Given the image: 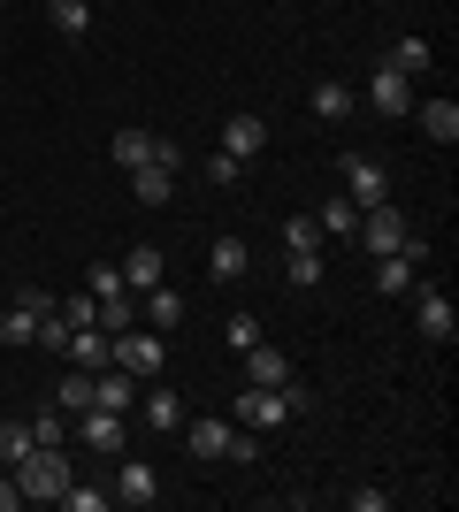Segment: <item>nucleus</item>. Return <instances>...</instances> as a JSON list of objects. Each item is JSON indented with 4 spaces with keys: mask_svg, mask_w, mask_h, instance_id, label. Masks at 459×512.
Returning a JSON list of instances; mask_svg holds the SVG:
<instances>
[{
    "mask_svg": "<svg viewBox=\"0 0 459 512\" xmlns=\"http://www.w3.org/2000/svg\"><path fill=\"white\" fill-rule=\"evenodd\" d=\"M352 512H391V490H352Z\"/></svg>",
    "mask_w": 459,
    "mask_h": 512,
    "instance_id": "39",
    "label": "nucleus"
},
{
    "mask_svg": "<svg viewBox=\"0 0 459 512\" xmlns=\"http://www.w3.org/2000/svg\"><path fill=\"white\" fill-rule=\"evenodd\" d=\"M108 497H115V505H131V512H146L153 497H161V474H153L146 459H123V467H115V482H108Z\"/></svg>",
    "mask_w": 459,
    "mask_h": 512,
    "instance_id": "10",
    "label": "nucleus"
},
{
    "mask_svg": "<svg viewBox=\"0 0 459 512\" xmlns=\"http://www.w3.org/2000/svg\"><path fill=\"white\" fill-rule=\"evenodd\" d=\"M284 253H322V222L314 214H291L284 222Z\"/></svg>",
    "mask_w": 459,
    "mask_h": 512,
    "instance_id": "32",
    "label": "nucleus"
},
{
    "mask_svg": "<svg viewBox=\"0 0 459 512\" xmlns=\"http://www.w3.org/2000/svg\"><path fill=\"white\" fill-rule=\"evenodd\" d=\"M414 321H421V337H429V344H452L459 337V306L444 299L437 283H414Z\"/></svg>",
    "mask_w": 459,
    "mask_h": 512,
    "instance_id": "6",
    "label": "nucleus"
},
{
    "mask_svg": "<svg viewBox=\"0 0 459 512\" xmlns=\"http://www.w3.org/2000/svg\"><path fill=\"white\" fill-rule=\"evenodd\" d=\"M245 383H261V390H284L291 383V360H284V352H276V344H253V352H245Z\"/></svg>",
    "mask_w": 459,
    "mask_h": 512,
    "instance_id": "17",
    "label": "nucleus"
},
{
    "mask_svg": "<svg viewBox=\"0 0 459 512\" xmlns=\"http://www.w3.org/2000/svg\"><path fill=\"white\" fill-rule=\"evenodd\" d=\"M421 130H429V146H459V100L444 92V100H414Z\"/></svg>",
    "mask_w": 459,
    "mask_h": 512,
    "instance_id": "16",
    "label": "nucleus"
},
{
    "mask_svg": "<svg viewBox=\"0 0 459 512\" xmlns=\"http://www.w3.org/2000/svg\"><path fill=\"white\" fill-rule=\"evenodd\" d=\"M131 192H138V207H169L176 169H169V161H146V169H131Z\"/></svg>",
    "mask_w": 459,
    "mask_h": 512,
    "instance_id": "20",
    "label": "nucleus"
},
{
    "mask_svg": "<svg viewBox=\"0 0 459 512\" xmlns=\"http://www.w3.org/2000/svg\"><path fill=\"white\" fill-rule=\"evenodd\" d=\"M16 490H23V497H39V505H54V497L69 490V451H46V444H39V451L16 467Z\"/></svg>",
    "mask_w": 459,
    "mask_h": 512,
    "instance_id": "3",
    "label": "nucleus"
},
{
    "mask_svg": "<svg viewBox=\"0 0 459 512\" xmlns=\"http://www.w3.org/2000/svg\"><path fill=\"white\" fill-rule=\"evenodd\" d=\"M138 321L169 337L176 321H184V291H176V283H153V291H138Z\"/></svg>",
    "mask_w": 459,
    "mask_h": 512,
    "instance_id": "13",
    "label": "nucleus"
},
{
    "mask_svg": "<svg viewBox=\"0 0 459 512\" xmlns=\"http://www.w3.org/2000/svg\"><path fill=\"white\" fill-rule=\"evenodd\" d=\"M0 344H16V352H23V344H39V314L8 299V306H0Z\"/></svg>",
    "mask_w": 459,
    "mask_h": 512,
    "instance_id": "25",
    "label": "nucleus"
},
{
    "mask_svg": "<svg viewBox=\"0 0 459 512\" xmlns=\"http://www.w3.org/2000/svg\"><path fill=\"white\" fill-rule=\"evenodd\" d=\"M222 337H230V352H253V344H261V314H230Z\"/></svg>",
    "mask_w": 459,
    "mask_h": 512,
    "instance_id": "34",
    "label": "nucleus"
},
{
    "mask_svg": "<svg viewBox=\"0 0 459 512\" xmlns=\"http://www.w3.org/2000/svg\"><path fill=\"white\" fill-rule=\"evenodd\" d=\"M108 161H115L123 176H131V169H146V161H161V130H146V123H123V130L108 138Z\"/></svg>",
    "mask_w": 459,
    "mask_h": 512,
    "instance_id": "9",
    "label": "nucleus"
},
{
    "mask_svg": "<svg viewBox=\"0 0 459 512\" xmlns=\"http://www.w3.org/2000/svg\"><path fill=\"white\" fill-rule=\"evenodd\" d=\"M16 306H31V314H54L62 299H54V291H39V283H23V291H16Z\"/></svg>",
    "mask_w": 459,
    "mask_h": 512,
    "instance_id": "38",
    "label": "nucleus"
},
{
    "mask_svg": "<svg viewBox=\"0 0 459 512\" xmlns=\"http://www.w3.org/2000/svg\"><path fill=\"white\" fill-rule=\"evenodd\" d=\"M222 153L261 161V153H268V123H261V115H230V123H222Z\"/></svg>",
    "mask_w": 459,
    "mask_h": 512,
    "instance_id": "14",
    "label": "nucleus"
},
{
    "mask_svg": "<svg viewBox=\"0 0 459 512\" xmlns=\"http://www.w3.org/2000/svg\"><path fill=\"white\" fill-rule=\"evenodd\" d=\"M123 268V283L131 291H153V283H169V260H161V245H131V253L115 260Z\"/></svg>",
    "mask_w": 459,
    "mask_h": 512,
    "instance_id": "15",
    "label": "nucleus"
},
{
    "mask_svg": "<svg viewBox=\"0 0 459 512\" xmlns=\"http://www.w3.org/2000/svg\"><path fill=\"white\" fill-rule=\"evenodd\" d=\"M238 428H284V421H299V406H291V383L284 390H261V383H245L238 390V413H230Z\"/></svg>",
    "mask_w": 459,
    "mask_h": 512,
    "instance_id": "4",
    "label": "nucleus"
},
{
    "mask_svg": "<svg viewBox=\"0 0 459 512\" xmlns=\"http://www.w3.org/2000/svg\"><path fill=\"white\" fill-rule=\"evenodd\" d=\"M368 107L383 115V123L414 115V77H398V69H383V62H375V77H368Z\"/></svg>",
    "mask_w": 459,
    "mask_h": 512,
    "instance_id": "8",
    "label": "nucleus"
},
{
    "mask_svg": "<svg viewBox=\"0 0 459 512\" xmlns=\"http://www.w3.org/2000/svg\"><path fill=\"white\" fill-rule=\"evenodd\" d=\"M54 406H62L69 421H77V413L92 406V375H85V367H69V375H62V390H54Z\"/></svg>",
    "mask_w": 459,
    "mask_h": 512,
    "instance_id": "30",
    "label": "nucleus"
},
{
    "mask_svg": "<svg viewBox=\"0 0 459 512\" xmlns=\"http://www.w3.org/2000/svg\"><path fill=\"white\" fill-rule=\"evenodd\" d=\"M352 107H360V92H352L345 77H322V85H314V115H322V123H352Z\"/></svg>",
    "mask_w": 459,
    "mask_h": 512,
    "instance_id": "19",
    "label": "nucleus"
},
{
    "mask_svg": "<svg viewBox=\"0 0 459 512\" xmlns=\"http://www.w3.org/2000/svg\"><path fill=\"white\" fill-rule=\"evenodd\" d=\"M337 176H345V199H352L360 214L391 199V176H383V161H375V153H345V161H337Z\"/></svg>",
    "mask_w": 459,
    "mask_h": 512,
    "instance_id": "5",
    "label": "nucleus"
},
{
    "mask_svg": "<svg viewBox=\"0 0 459 512\" xmlns=\"http://www.w3.org/2000/svg\"><path fill=\"white\" fill-rule=\"evenodd\" d=\"M16 505H23V490H16V474L0 467V512H16Z\"/></svg>",
    "mask_w": 459,
    "mask_h": 512,
    "instance_id": "40",
    "label": "nucleus"
},
{
    "mask_svg": "<svg viewBox=\"0 0 459 512\" xmlns=\"http://www.w3.org/2000/svg\"><path fill=\"white\" fill-rule=\"evenodd\" d=\"M314 222H322L329 237H360V207H352L345 192H329V199H322V214H314Z\"/></svg>",
    "mask_w": 459,
    "mask_h": 512,
    "instance_id": "26",
    "label": "nucleus"
},
{
    "mask_svg": "<svg viewBox=\"0 0 459 512\" xmlns=\"http://www.w3.org/2000/svg\"><path fill=\"white\" fill-rule=\"evenodd\" d=\"M138 421H146V428H169V436H176V428L192 421V413H184V398H176V390H146V406H138Z\"/></svg>",
    "mask_w": 459,
    "mask_h": 512,
    "instance_id": "23",
    "label": "nucleus"
},
{
    "mask_svg": "<svg viewBox=\"0 0 459 512\" xmlns=\"http://www.w3.org/2000/svg\"><path fill=\"white\" fill-rule=\"evenodd\" d=\"M54 505H62V512H108L115 497H108V490H92V482H77V474H69V490L54 497Z\"/></svg>",
    "mask_w": 459,
    "mask_h": 512,
    "instance_id": "31",
    "label": "nucleus"
},
{
    "mask_svg": "<svg viewBox=\"0 0 459 512\" xmlns=\"http://www.w3.org/2000/svg\"><path fill=\"white\" fill-rule=\"evenodd\" d=\"M230 428H238V421H184L176 436H184V451H192V459H222V444H230Z\"/></svg>",
    "mask_w": 459,
    "mask_h": 512,
    "instance_id": "21",
    "label": "nucleus"
},
{
    "mask_svg": "<svg viewBox=\"0 0 459 512\" xmlns=\"http://www.w3.org/2000/svg\"><path fill=\"white\" fill-rule=\"evenodd\" d=\"M406 237H414V222H406V214H398L391 199H383V207H368V214H360V245H368V260H375V253H398Z\"/></svg>",
    "mask_w": 459,
    "mask_h": 512,
    "instance_id": "7",
    "label": "nucleus"
},
{
    "mask_svg": "<svg viewBox=\"0 0 459 512\" xmlns=\"http://www.w3.org/2000/svg\"><path fill=\"white\" fill-rule=\"evenodd\" d=\"M85 451H100V459H123V444H131V413H108V406H85L77 413V428H69Z\"/></svg>",
    "mask_w": 459,
    "mask_h": 512,
    "instance_id": "2",
    "label": "nucleus"
},
{
    "mask_svg": "<svg viewBox=\"0 0 459 512\" xmlns=\"http://www.w3.org/2000/svg\"><path fill=\"white\" fill-rule=\"evenodd\" d=\"M284 283L291 291H314L322 283V253H284Z\"/></svg>",
    "mask_w": 459,
    "mask_h": 512,
    "instance_id": "33",
    "label": "nucleus"
},
{
    "mask_svg": "<svg viewBox=\"0 0 459 512\" xmlns=\"http://www.w3.org/2000/svg\"><path fill=\"white\" fill-rule=\"evenodd\" d=\"M31 451H39V444H31V421H0V467L16 474Z\"/></svg>",
    "mask_w": 459,
    "mask_h": 512,
    "instance_id": "28",
    "label": "nucleus"
},
{
    "mask_svg": "<svg viewBox=\"0 0 459 512\" xmlns=\"http://www.w3.org/2000/svg\"><path fill=\"white\" fill-rule=\"evenodd\" d=\"M62 314H69V329H92V321H100V299L77 291V299H62Z\"/></svg>",
    "mask_w": 459,
    "mask_h": 512,
    "instance_id": "36",
    "label": "nucleus"
},
{
    "mask_svg": "<svg viewBox=\"0 0 459 512\" xmlns=\"http://www.w3.org/2000/svg\"><path fill=\"white\" fill-rule=\"evenodd\" d=\"M429 62H437V46L421 39V31H406V39H398L391 54H383V69H398V77H421Z\"/></svg>",
    "mask_w": 459,
    "mask_h": 512,
    "instance_id": "22",
    "label": "nucleus"
},
{
    "mask_svg": "<svg viewBox=\"0 0 459 512\" xmlns=\"http://www.w3.org/2000/svg\"><path fill=\"white\" fill-rule=\"evenodd\" d=\"M414 283H421V260L375 253V299H414Z\"/></svg>",
    "mask_w": 459,
    "mask_h": 512,
    "instance_id": "11",
    "label": "nucleus"
},
{
    "mask_svg": "<svg viewBox=\"0 0 459 512\" xmlns=\"http://www.w3.org/2000/svg\"><path fill=\"white\" fill-rule=\"evenodd\" d=\"M69 428H77V421H69L62 406H46L39 421H31V444H46V451H69Z\"/></svg>",
    "mask_w": 459,
    "mask_h": 512,
    "instance_id": "29",
    "label": "nucleus"
},
{
    "mask_svg": "<svg viewBox=\"0 0 459 512\" xmlns=\"http://www.w3.org/2000/svg\"><path fill=\"white\" fill-rule=\"evenodd\" d=\"M108 367H123V375H161V367H169V337L146 329V321H131V329H115V360Z\"/></svg>",
    "mask_w": 459,
    "mask_h": 512,
    "instance_id": "1",
    "label": "nucleus"
},
{
    "mask_svg": "<svg viewBox=\"0 0 459 512\" xmlns=\"http://www.w3.org/2000/svg\"><path fill=\"white\" fill-rule=\"evenodd\" d=\"M85 291H92L100 306H115V299H138L131 283H123V268H115V260H100V268H92V276H85Z\"/></svg>",
    "mask_w": 459,
    "mask_h": 512,
    "instance_id": "27",
    "label": "nucleus"
},
{
    "mask_svg": "<svg viewBox=\"0 0 459 512\" xmlns=\"http://www.w3.org/2000/svg\"><path fill=\"white\" fill-rule=\"evenodd\" d=\"M245 268H253V245H245V237H215V245H207V276H215L222 291L245 283Z\"/></svg>",
    "mask_w": 459,
    "mask_h": 512,
    "instance_id": "12",
    "label": "nucleus"
},
{
    "mask_svg": "<svg viewBox=\"0 0 459 512\" xmlns=\"http://www.w3.org/2000/svg\"><path fill=\"white\" fill-rule=\"evenodd\" d=\"M62 360H77V367H85V375H100V367L115 360V337H108V329H77Z\"/></svg>",
    "mask_w": 459,
    "mask_h": 512,
    "instance_id": "18",
    "label": "nucleus"
},
{
    "mask_svg": "<svg viewBox=\"0 0 459 512\" xmlns=\"http://www.w3.org/2000/svg\"><path fill=\"white\" fill-rule=\"evenodd\" d=\"M46 23L62 39H92V0H46Z\"/></svg>",
    "mask_w": 459,
    "mask_h": 512,
    "instance_id": "24",
    "label": "nucleus"
},
{
    "mask_svg": "<svg viewBox=\"0 0 459 512\" xmlns=\"http://www.w3.org/2000/svg\"><path fill=\"white\" fill-rule=\"evenodd\" d=\"M69 337H77V329H69L62 306H54V314H39V344H46V352H69Z\"/></svg>",
    "mask_w": 459,
    "mask_h": 512,
    "instance_id": "35",
    "label": "nucleus"
},
{
    "mask_svg": "<svg viewBox=\"0 0 459 512\" xmlns=\"http://www.w3.org/2000/svg\"><path fill=\"white\" fill-rule=\"evenodd\" d=\"M238 176H245L238 153H207V184H238Z\"/></svg>",
    "mask_w": 459,
    "mask_h": 512,
    "instance_id": "37",
    "label": "nucleus"
}]
</instances>
